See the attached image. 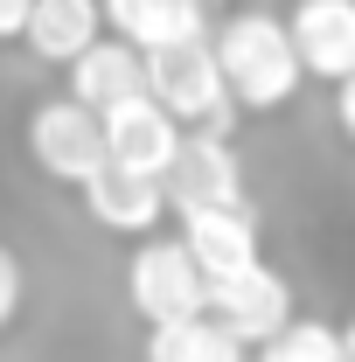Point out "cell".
Returning a JSON list of instances; mask_svg holds the SVG:
<instances>
[{
  "mask_svg": "<svg viewBox=\"0 0 355 362\" xmlns=\"http://www.w3.org/2000/svg\"><path fill=\"white\" fill-rule=\"evenodd\" d=\"M63 77H70L63 98H70L77 112H91V119H105V112H119V105H133V98H139V56L126 42H112V35H98Z\"/></svg>",
  "mask_w": 355,
  "mask_h": 362,
  "instance_id": "8fae6325",
  "label": "cell"
},
{
  "mask_svg": "<svg viewBox=\"0 0 355 362\" xmlns=\"http://www.w3.org/2000/svg\"><path fill=\"white\" fill-rule=\"evenodd\" d=\"M146 362H251L216 320H175V327H146Z\"/></svg>",
  "mask_w": 355,
  "mask_h": 362,
  "instance_id": "9a60e30c",
  "label": "cell"
},
{
  "mask_svg": "<svg viewBox=\"0 0 355 362\" xmlns=\"http://www.w3.org/2000/svg\"><path fill=\"white\" fill-rule=\"evenodd\" d=\"M28 160H35L49 181H70V188H84V181L105 168L98 119H91V112H77L70 98H42V105L28 112Z\"/></svg>",
  "mask_w": 355,
  "mask_h": 362,
  "instance_id": "52a82bcc",
  "label": "cell"
},
{
  "mask_svg": "<svg viewBox=\"0 0 355 362\" xmlns=\"http://www.w3.org/2000/svg\"><path fill=\"white\" fill-rule=\"evenodd\" d=\"M195 7H202V14H209V7H223V0H195Z\"/></svg>",
  "mask_w": 355,
  "mask_h": 362,
  "instance_id": "ac0fdd59",
  "label": "cell"
},
{
  "mask_svg": "<svg viewBox=\"0 0 355 362\" xmlns=\"http://www.w3.org/2000/svg\"><path fill=\"white\" fill-rule=\"evenodd\" d=\"M98 28L112 42H126L133 56H153V49L209 35V14L195 0H98Z\"/></svg>",
  "mask_w": 355,
  "mask_h": 362,
  "instance_id": "30bf717a",
  "label": "cell"
},
{
  "mask_svg": "<svg viewBox=\"0 0 355 362\" xmlns=\"http://www.w3.org/2000/svg\"><path fill=\"white\" fill-rule=\"evenodd\" d=\"M202 320H216L223 334L251 356V349H265L279 327H293V286H286V272L251 265V272L216 279V286L202 293Z\"/></svg>",
  "mask_w": 355,
  "mask_h": 362,
  "instance_id": "3957f363",
  "label": "cell"
},
{
  "mask_svg": "<svg viewBox=\"0 0 355 362\" xmlns=\"http://www.w3.org/2000/svg\"><path fill=\"white\" fill-rule=\"evenodd\" d=\"M139 98H146L153 112H168L181 133H209V139H230V119H237V112H230V98H223L209 35L139 56Z\"/></svg>",
  "mask_w": 355,
  "mask_h": 362,
  "instance_id": "7a4b0ae2",
  "label": "cell"
},
{
  "mask_svg": "<svg viewBox=\"0 0 355 362\" xmlns=\"http://www.w3.org/2000/svg\"><path fill=\"white\" fill-rule=\"evenodd\" d=\"M209 56H216V77L230 112H279L300 98V63H293V42L279 28V14H230L216 35H209Z\"/></svg>",
  "mask_w": 355,
  "mask_h": 362,
  "instance_id": "6da1fadb",
  "label": "cell"
},
{
  "mask_svg": "<svg viewBox=\"0 0 355 362\" xmlns=\"http://www.w3.org/2000/svg\"><path fill=\"white\" fill-rule=\"evenodd\" d=\"M202 272L188 265L175 237H146L126 265V300L146 327H175V320H202Z\"/></svg>",
  "mask_w": 355,
  "mask_h": 362,
  "instance_id": "5b68a950",
  "label": "cell"
},
{
  "mask_svg": "<svg viewBox=\"0 0 355 362\" xmlns=\"http://www.w3.org/2000/svg\"><path fill=\"white\" fill-rule=\"evenodd\" d=\"M35 0H0V42H21V21H28Z\"/></svg>",
  "mask_w": 355,
  "mask_h": 362,
  "instance_id": "e0dca14e",
  "label": "cell"
},
{
  "mask_svg": "<svg viewBox=\"0 0 355 362\" xmlns=\"http://www.w3.org/2000/svg\"><path fill=\"white\" fill-rule=\"evenodd\" d=\"M91 209V223L112 230V237H153L168 202H161V181H139V175H119V168H98V175L77 188Z\"/></svg>",
  "mask_w": 355,
  "mask_h": 362,
  "instance_id": "7c38bea8",
  "label": "cell"
},
{
  "mask_svg": "<svg viewBox=\"0 0 355 362\" xmlns=\"http://www.w3.org/2000/svg\"><path fill=\"white\" fill-rule=\"evenodd\" d=\"M279 28L293 42L300 77H320L327 90L355 77V0H293Z\"/></svg>",
  "mask_w": 355,
  "mask_h": 362,
  "instance_id": "8992f818",
  "label": "cell"
},
{
  "mask_svg": "<svg viewBox=\"0 0 355 362\" xmlns=\"http://www.w3.org/2000/svg\"><path fill=\"white\" fill-rule=\"evenodd\" d=\"M161 202L175 216H202V209H244V160L230 139H209V133H181L175 146V168L161 175Z\"/></svg>",
  "mask_w": 355,
  "mask_h": 362,
  "instance_id": "277c9868",
  "label": "cell"
},
{
  "mask_svg": "<svg viewBox=\"0 0 355 362\" xmlns=\"http://www.w3.org/2000/svg\"><path fill=\"white\" fill-rule=\"evenodd\" d=\"M175 244L188 251V265L202 272V286L265 265V251H258V209H251V202H244V209H202V216H181V237H175Z\"/></svg>",
  "mask_w": 355,
  "mask_h": 362,
  "instance_id": "9c48e42d",
  "label": "cell"
},
{
  "mask_svg": "<svg viewBox=\"0 0 355 362\" xmlns=\"http://www.w3.org/2000/svg\"><path fill=\"white\" fill-rule=\"evenodd\" d=\"M251 362H355V341L334 320L293 314V327H279L265 349H251Z\"/></svg>",
  "mask_w": 355,
  "mask_h": 362,
  "instance_id": "5bb4252c",
  "label": "cell"
},
{
  "mask_svg": "<svg viewBox=\"0 0 355 362\" xmlns=\"http://www.w3.org/2000/svg\"><path fill=\"white\" fill-rule=\"evenodd\" d=\"M98 35H105V28H98V0H35L28 21H21V42L35 49L42 63H63V70H70Z\"/></svg>",
  "mask_w": 355,
  "mask_h": 362,
  "instance_id": "4fadbf2b",
  "label": "cell"
},
{
  "mask_svg": "<svg viewBox=\"0 0 355 362\" xmlns=\"http://www.w3.org/2000/svg\"><path fill=\"white\" fill-rule=\"evenodd\" d=\"M98 139H105V168L139 175V181H161L168 168H175L181 126L168 119V112H153L146 98H133V105H119V112L98 119Z\"/></svg>",
  "mask_w": 355,
  "mask_h": 362,
  "instance_id": "ba28073f",
  "label": "cell"
},
{
  "mask_svg": "<svg viewBox=\"0 0 355 362\" xmlns=\"http://www.w3.org/2000/svg\"><path fill=\"white\" fill-rule=\"evenodd\" d=\"M21 307H28V272H21V258L0 244V334L21 320Z\"/></svg>",
  "mask_w": 355,
  "mask_h": 362,
  "instance_id": "2e32d148",
  "label": "cell"
}]
</instances>
